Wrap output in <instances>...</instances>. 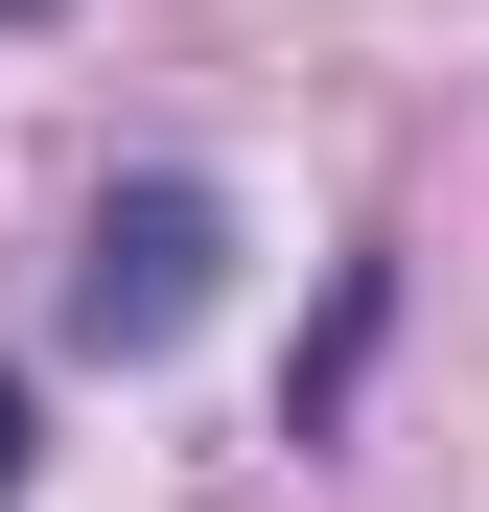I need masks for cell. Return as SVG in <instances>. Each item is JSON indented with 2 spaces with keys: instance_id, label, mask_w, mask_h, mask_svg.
<instances>
[{
  "instance_id": "obj_1",
  "label": "cell",
  "mask_w": 489,
  "mask_h": 512,
  "mask_svg": "<svg viewBox=\"0 0 489 512\" xmlns=\"http://www.w3.org/2000/svg\"><path fill=\"white\" fill-rule=\"evenodd\" d=\"M210 256H233L210 187H117L94 256H70V326H94V350H187V326H210Z\"/></svg>"
},
{
  "instance_id": "obj_2",
  "label": "cell",
  "mask_w": 489,
  "mask_h": 512,
  "mask_svg": "<svg viewBox=\"0 0 489 512\" xmlns=\"http://www.w3.org/2000/svg\"><path fill=\"white\" fill-rule=\"evenodd\" d=\"M0 489H24V373H0Z\"/></svg>"
}]
</instances>
